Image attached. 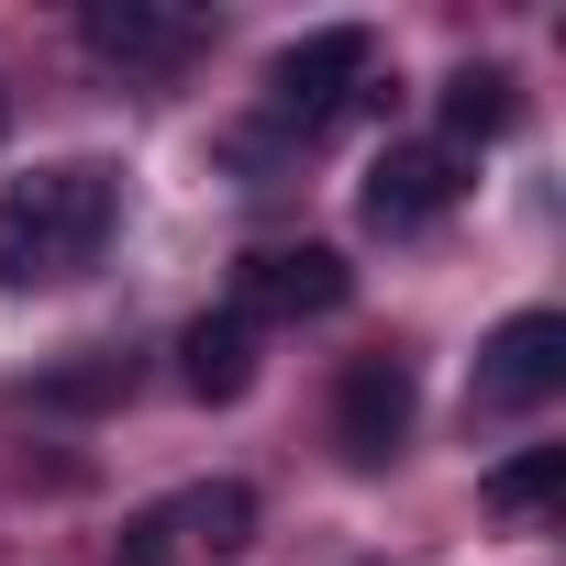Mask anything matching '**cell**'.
<instances>
[{
  "label": "cell",
  "mask_w": 566,
  "mask_h": 566,
  "mask_svg": "<svg viewBox=\"0 0 566 566\" xmlns=\"http://www.w3.org/2000/svg\"><path fill=\"white\" fill-rule=\"evenodd\" d=\"M178 378H189V400H244L255 389V323L244 312H200L189 334H178Z\"/></svg>",
  "instance_id": "cell-8"
},
{
  "label": "cell",
  "mask_w": 566,
  "mask_h": 566,
  "mask_svg": "<svg viewBox=\"0 0 566 566\" xmlns=\"http://www.w3.org/2000/svg\"><path fill=\"white\" fill-rule=\"evenodd\" d=\"M566 389V323L555 312H511L489 345H478V411H544Z\"/></svg>",
  "instance_id": "cell-4"
},
{
  "label": "cell",
  "mask_w": 566,
  "mask_h": 566,
  "mask_svg": "<svg viewBox=\"0 0 566 566\" xmlns=\"http://www.w3.org/2000/svg\"><path fill=\"white\" fill-rule=\"evenodd\" d=\"M511 123H522V90H511L500 67H455V78H444V145H455V156H478V145L511 134Z\"/></svg>",
  "instance_id": "cell-9"
},
{
  "label": "cell",
  "mask_w": 566,
  "mask_h": 566,
  "mask_svg": "<svg viewBox=\"0 0 566 566\" xmlns=\"http://www.w3.org/2000/svg\"><path fill=\"white\" fill-rule=\"evenodd\" d=\"M555 489H566V444H533V455H511V467H489V511L500 522H533V511H555Z\"/></svg>",
  "instance_id": "cell-11"
},
{
  "label": "cell",
  "mask_w": 566,
  "mask_h": 566,
  "mask_svg": "<svg viewBox=\"0 0 566 566\" xmlns=\"http://www.w3.org/2000/svg\"><path fill=\"white\" fill-rule=\"evenodd\" d=\"M467 200V156L455 145H389L378 167H367V222L378 233H422V222H444Z\"/></svg>",
  "instance_id": "cell-5"
},
{
  "label": "cell",
  "mask_w": 566,
  "mask_h": 566,
  "mask_svg": "<svg viewBox=\"0 0 566 566\" xmlns=\"http://www.w3.org/2000/svg\"><path fill=\"white\" fill-rule=\"evenodd\" d=\"M178 533H189L200 555H244V544H255V489H244V478L189 489V500H178Z\"/></svg>",
  "instance_id": "cell-10"
},
{
  "label": "cell",
  "mask_w": 566,
  "mask_h": 566,
  "mask_svg": "<svg viewBox=\"0 0 566 566\" xmlns=\"http://www.w3.org/2000/svg\"><path fill=\"white\" fill-rule=\"evenodd\" d=\"M112 389H123V356H101V367H56V378H45L56 411H90V400H112Z\"/></svg>",
  "instance_id": "cell-13"
},
{
  "label": "cell",
  "mask_w": 566,
  "mask_h": 566,
  "mask_svg": "<svg viewBox=\"0 0 566 566\" xmlns=\"http://www.w3.org/2000/svg\"><path fill=\"white\" fill-rule=\"evenodd\" d=\"M367 23H323V34H301V45H277V67H266V90H277V112H290L301 134H323V123H345L356 101H367Z\"/></svg>",
  "instance_id": "cell-2"
},
{
  "label": "cell",
  "mask_w": 566,
  "mask_h": 566,
  "mask_svg": "<svg viewBox=\"0 0 566 566\" xmlns=\"http://www.w3.org/2000/svg\"><path fill=\"white\" fill-rule=\"evenodd\" d=\"M112 200H123V178L90 167V156L34 167L23 189H0V277H12V290H34V277H78L101 255V233H112Z\"/></svg>",
  "instance_id": "cell-1"
},
{
  "label": "cell",
  "mask_w": 566,
  "mask_h": 566,
  "mask_svg": "<svg viewBox=\"0 0 566 566\" xmlns=\"http://www.w3.org/2000/svg\"><path fill=\"white\" fill-rule=\"evenodd\" d=\"M0 123H12V90H0Z\"/></svg>",
  "instance_id": "cell-14"
},
{
  "label": "cell",
  "mask_w": 566,
  "mask_h": 566,
  "mask_svg": "<svg viewBox=\"0 0 566 566\" xmlns=\"http://www.w3.org/2000/svg\"><path fill=\"white\" fill-rule=\"evenodd\" d=\"M345 301H356V266L334 244H266V255L233 266V312L244 323H323Z\"/></svg>",
  "instance_id": "cell-3"
},
{
  "label": "cell",
  "mask_w": 566,
  "mask_h": 566,
  "mask_svg": "<svg viewBox=\"0 0 566 566\" xmlns=\"http://www.w3.org/2000/svg\"><path fill=\"white\" fill-rule=\"evenodd\" d=\"M112 566H189V533H178V500L134 511V522L112 533Z\"/></svg>",
  "instance_id": "cell-12"
},
{
  "label": "cell",
  "mask_w": 566,
  "mask_h": 566,
  "mask_svg": "<svg viewBox=\"0 0 566 566\" xmlns=\"http://www.w3.org/2000/svg\"><path fill=\"white\" fill-rule=\"evenodd\" d=\"M90 56H112V67H189V45H200V23L189 12H156V0H90Z\"/></svg>",
  "instance_id": "cell-7"
},
{
  "label": "cell",
  "mask_w": 566,
  "mask_h": 566,
  "mask_svg": "<svg viewBox=\"0 0 566 566\" xmlns=\"http://www.w3.org/2000/svg\"><path fill=\"white\" fill-rule=\"evenodd\" d=\"M334 444H345L356 467H389V455L411 444V367H400V356H356V367H345V389H334Z\"/></svg>",
  "instance_id": "cell-6"
}]
</instances>
